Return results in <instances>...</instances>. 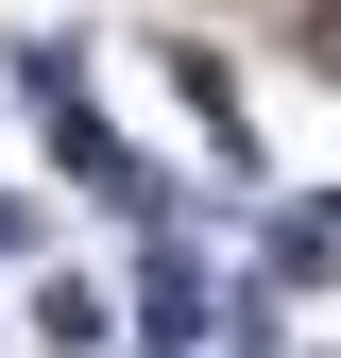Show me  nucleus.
I'll return each mask as SVG.
<instances>
[{"mask_svg":"<svg viewBox=\"0 0 341 358\" xmlns=\"http://www.w3.org/2000/svg\"><path fill=\"white\" fill-rule=\"evenodd\" d=\"M137 324H154V341H188V324H205V273H170V256H154V273H137Z\"/></svg>","mask_w":341,"mask_h":358,"instance_id":"obj_1","label":"nucleus"}]
</instances>
